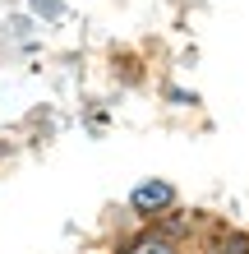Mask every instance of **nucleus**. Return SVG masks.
I'll list each match as a JSON object with an SVG mask.
<instances>
[{
  "mask_svg": "<svg viewBox=\"0 0 249 254\" xmlns=\"http://www.w3.org/2000/svg\"><path fill=\"white\" fill-rule=\"evenodd\" d=\"M129 213H134L139 222H157L162 213H171L175 203H180V194H175L171 181H157V176H148V181H139L134 190H129Z\"/></svg>",
  "mask_w": 249,
  "mask_h": 254,
  "instance_id": "nucleus-1",
  "label": "nucleus"
},
{
  "mask_svg": "<svg viewBox=\"0 0 249 254\" xmlns=\"http://www.w3.org/2000/svg\"><path fill=\"white\" fill-rule=\"evenodd\" d=\"M120 254H180V241H175L166 227H148V231L120 241Z\"/></svg>",
  "mask_w": 249,
  "mask_h": 254,
  "instance_id": "nucleus-2",
  "label": "nucleus"
},
{
  "mask_svg": "<svg viewBox=\"0 0 249 254\" xmlns=\"http://www.w3.org/2000/svg\"><path fill=\"white\" fill-rule=\"evenodd\" d=\"M226 254H249V236H231V241H226Z\"/></svg>",
  "mask_w": 249,
  "mask_h": 254,
  "instance_id": "nucleus-3",
  "label": "nucleus"
},
{
  "mask_svg": "<svg viewBox=\"0 0 249 254\" xmlns=\"http://www.w3.org/2000/svg\"><path fill=\"white\" fill-rule=\"evenodd\" d=\"M33 9H42V14H60V0H33Z\"/></svg>",
  "mask_w": 249,
  "mask_h": 254,
  "instance_id": "nucleus-4",
  "label": "nucleus"
}]
</instances>
